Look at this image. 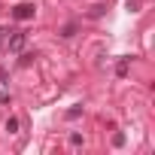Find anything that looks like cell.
Here are the masks:
<instances>
[{
    "instance_id": "cell-1",
    "label": "cell",
    "mask_w": 155,
    "mask_h": 155,
    "mask_svg": "<svg viewBox=\"0 0 155 155\" xmlns=\"http://www.w3.org/2000/svg\"><path fill=\"white\" fill-rule=\"evenodd\" d=\"M34 15H37V6H34V3H18V6L12 9V18H15V21H31Z\"/></svg>"
},
{
    "instance_id": "cell-2",
    "label": "cell",
    "mask_w": 155,
    "mask_h": 155,
    "mask_svg": "<svg viewBox=\"0 0 155 155\" xmlns=\"http://www.w3.org/2000/svg\"><path fill=\"white\" fill-rule=\"evenodd\" d=\"M25 43H28V37H25L21 31H15V34L9 37V52H21V49H25Z\"/></svg>"
},
{
    "instance_id": "cell-3",
    "label": "cell",
    "mask_w": 155,
    "mask_h": 155,
    "mask_svg": "<svg viewBox=\"0 0 155 155\" xmlns=\"http://www.w3.org/2000/svg\"><path fill=\"white\" fill-rule=\"evenodd\" d=\"M128 64H131V58H119V64H116V76H128Z\"/></svg>"
},
{
    "instance_id": "cell-4",
    "label": "cell",
    "mask_w": 155,
    "mask_h": 155,
    "mask_svg": "<svg viewBox=\"0 0 155 155\" xmlns=\"http://www.w3.org/2000/svg\"><path fill=\"white\" fill-rule=\"evenodd\" d=\"M73 34H76V25H73V21H70V25H64V28H61V37H64V40H70V37H73Z\"/></svg>"
},
{
    "instance_id": "cell-5",
    "label": "cell",
    "mask_w": 155,
    "mask_h": 155,
    "mask_svg": "<svg viewBox=\"0 0 155 155\" xmlns=\"http://www.w3.org/2000/svg\"><path fill=\"white\" fill-rule=\"evenodd\" d=\"M6 131H9V134H18V119H15V116L6 119Z\"/></svg>"
},
{
    "instance_id": "cell-6",
    "label": "cell",
    "mask_w": 155,
    "mask_h": 155,
    "mask_svg": "<svg viewBox=\"0 0 155 155\" xmlns=\"http://www.w3.org/2000/svg\"><path fill=\"white\" fill-rule=\"evenodd\" d=\"M125 140H128V137H125L122 131H119V134H113V146H116V149H119V146H125Z\"/></svg>"
},
{
    "instance_id": "cell-7",
    "label": "cell",
    "mask_w": 155,
    "mask_h": 155,
    "mask_svg": "<svg viewBox=\"0 0 155 155\" xmlns=\"http://www.w3.org/2000/svg\"><path fill=\"white\" fill-rule=\"evenodd\" d=\"M79 116H82V107H70L67 110V119H79Z\"/></svg>"
},
{
    "instance_id": "cell-8",
    "label": "cell",
    "mask_w": 155,
    "mask_h": 155,
    "mask_svg": "<svg viewBox=\"0 0 155 155\" xmlns=\"http://www.w3.org/2000/svg\"><path fill=\"white\" fill-rule=\"evenodd\" d=\"M104 9H107V6H91V12H88V15H91V18H101V15H104Z\"/></svg>"
},
{
    "instance_id": "cell-9",
    "label": "cell",
    "mask_w": 155,
    "mask_h": 155,
    "mask_svg": "<svg viewBox=\"0 0 155 155\" xmlns=\"http://www.w3.org/2000/svg\"><path fill=\"white\" fill-rule=\"evenodd\" d=\"M70 146H82V134H70Z\"/></svg>"
}]
</instances>
